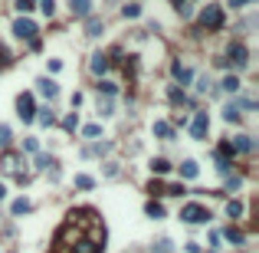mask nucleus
<instances>
[{
	"mask_svg": "<svg viewBox=\"0 0 259 253\" xmlns=\"http://www.w3.org/2000/svg\"><path fill=\"white\" fill-rule=\"evenodd\" d=\"M99 227H102V221H99V214H95V211H89V207H82V211H69L66 224L56 230L53 253H69L79 240L89 237V234H92V230H99Z\"/></svg>",
	"mask_w": 259,
	"mask_h": 253,
	"instance_id": "1",
	"label": "nucleus"
},
{
	"mask_svg": "<svg viewBox=\"0 0 259 253\" xmlns=\"http://www.w3.org/2000/svg\"><path fill=\"white\" fill-rule=\"evenodd\" d=\"M13 33H16V40H26V43H30V49H39V40H36L39 26L33 23L30 16H16V20H13Z\"/></svg>",
	"mask_w": 259,
	"mask_h": 253,
	"instance_id": "2",
	"label": "nucleus"
},
{
	"mask_svg": "<svg viewBox=\"0 0 259 253\" xmlns=\"http://www.w3.org/2000/svg\"><path fill=\"white\" fill-rule=\"evenodd\" d=\"M102 250H105V227H99V230H92L89 237L79 240L69 253H102Z\"/></svg>",
	"mask_w": 259,
	"mask_h": 253,
	"instance_id": "3",
	"label": "nucleus"
},
{
	"mask_svg": "<svg viewBox=\"0 0 259 253\" xmlns=\"http://www.w3.org/2000/svg\"><path fill=\"white\" fill-rule=\"evenodd\" d=\"M200 26H204V30H223V7L207 3V7L200 10Z\"/></svg>",
	"mask_w": 259,
	"mask_h": 253,
	"instance_id": "4",
	"label": "nucleus"
},
{
	"mask_svg": "<svg viewBox=\"0 0 259 253\" xmlns=\"http://www.w3.org/2000/svg\"><path fill=\"white\" fill-rule=\"evenodd\" d=\"M181 221L184 224H207L210 221V211L204 204H184L181 207Z\"/></svg>",
	"mask_w": 259,
	"mask_h": 253,
	"instance_id": "5",
	"label": "nucleus"
},
{
	"mask_svg": "<svg viewBox=\"0 0 259 253\" xmlns=\"http://www.w3.org/2000/svg\"><path fill=\"white\" fill-rule=\"evenodd\" d=\"M0 168H3L7 174H13V178H16L20 184H26V181H30V174H23V171H20V155H16V151H7V155L0 158Z\"/></svg>",
	"mask_w": 259,
	"mask_h": 253,
	"instance_id": "6",
	"label": "nucleus"
},
{
	"mask_svg": "<svg viewBox=\"0 0 259 253\" xmlns=\"http://www.w3.org/2000/svg\"><path fill=\"white\" fill-rule=\"evenodd\" d=\"M16 115H20L23 122H33V119H36V102H33V92L16 95Z\"/></svg>",
	"mask_w": 259,
	"mask_h": 253,
	"instance_id": "7",
	"label": "nucleus"
},
{
	"mask_svg": "<svg viewBox=\"0 0 259 253\" xmlns=\"http://www.w3.org/2000/svg\"><path fill=\"white\" fill-rule=\"evenodd\" d=\"M223 63H233L236 66V69H243V66L246 63H250V53H246V46H243V43H230V49H227V59H223Z\"/></svg>",
	"mask_w": 259,
	"mask_h": 253,
	"instance_id": "8",
	"label": "nucleus"
},
{
	"mask_svg": "<svg viewBox=\"0 0 259 253\" xmlns=\"http://www.w3.org/2000/svg\"><path fill=\"white\" fill-rule=\"evenodd\" d=\"M207 132H210V115L207 112H197L194 122H190V135L194 138H207Z\"/></svg>",
	"mask_w": 259,
	"mask_h": 253,
	"instance_id": "9",
	"label": "nucleus"
},
{
	"mask_svg": "<svg viewBox=\"0 0 259 253\" xmlns=\"http://www.w3.org/2000/svg\"><path fill=\"white\" fill-rule=\"evenodd\" d=\"M89 72H92V76L109 72V59H105V53H92V59H89Z\"/></svg>",
	"mask_w": 259,
	"mask_h": 253,
	"instance_id": "10",
	"label": "nucleus"
},
{
	"mask_svg": "<svg viewBox=\"0 0 259 253\" xmlns=\"http://www.w3.org/2000/svg\"><path fill=\"white\" fill-rule=\"evenodd\" d=\"M230 145H233V151H240V155H250V151H256V142H253L250 135H236Z\"/></svg>",
	"mask_w": 259,
	"mask_h": 253,
	"instance_id": "11",
	"label": "nucleus"
},
{
	"mask_svg": "<svg viewBox=\"0 0 259 253\" xmlns=\"http://www.w3.org/2000/svg\"><path fill=\"white\" fill-rule=\"evenodd\" d=\"M171 76H174L177 82H181V86H187V82L194 79V72H190L187 66H181V59H177V63H171Z\"/></svg>",
	"mask_w": 259,
	"mask_h": 253,
	"instance_id": "12",
	"label": "nucleus"
},
{
	"mask_svg": "<svg viewBox=\"0 0 259 253\" xmlns=\"http://www.w3.org/2000/svg\"><path fill=\"white\" fill-rule=\"evenodd\" d=\"M36 89H39V95H46V99H56V95H59V86H56L53 79H39Z\"/></svg>",
	"mask_w": 259,
	"mask_h": 253,
	"instance_id": "13",
	"label": "nucleus"
},
{
	"mask_svg": "<svg viewBox=\"0 0 259 253\" xmlns=\"http://www.w3.org/2000/svg\"><path fill=\"white\" fill-rule=\"evenodd\" d=\"M220 237H223V240H230V244H233V247H243V244H246L243 230H236V227H227V230H223V234H220Z\"/></svg>",
	"mask_w": 259,
	"mask_h": 253,
	"instance_id": "14",
	"label": "nucleus"
},
{
	"mask_svg": "<svg viewBox=\"0 0 259 253\" xmlns=\"http://www.w3.org/2000/svg\"><path fill=\"white\" fill-rule=\"evenodd\" d=\"M69 7L76 16H89L92 13V0H69Z\"/></svg>",
	"mask_w": 259,
	"mask_h": 253,
	"instance_id": "15",
	"label": "nucleus"
},
{
	"mask_svg": "<svg viewBox=\"0 0 259 253\" xmlns=\"http://www.w3.org/2000/svg\"><path fill=\"white\" fill-rule=\"evenodd\" d=\"M102 33V16H86V36H99Z\"/></svg>",
	"mask_w": 259,
	"mask_h": 253,
	"instance_id": "16",
	"label": "nucleus"
},
{
	"mask_svg": "<svg viewBox=\"0 0 259 253\" xmlns=\"http://www.w3.org/2000/svg\"><path fill=\"white\" fill-rule=\"evenodd\" d=\"M151 132H154L157 138H174V125H171V122H154Z\"/></svg>",
	"mask_w": 259,
	"mask_h": 253,
	"instance_id": "17",
	"label": "nucleus"
},
{
	"mask_svg": "<svg viewBox=\"0 0 259 253\" xmlns=\"http://www.w3.org/2000/svg\"><path fill=\"white\" fill-rule=\"evenodd\" d=\"M10 211H13V217H23V214H30L33 211V204L26 198H16L13 204H10Z\"/></svg>",
	"mask_w": 259,
	"mask_h": 253,
	"instance_id": "18",
	"label": "nucleus"
},
{
	"mask_svg": "<svg viewBox=\"0 0 259 253\" xmlns=\"http://www.w3.org/2000/svg\"><path fill=\"white\" fill-rule=\"evenodd\" d=\"M33 122H39L43 128H49V125H56V115L49 109H36V119H33Z\"/></svg>",
	"mask_w": 259,
	"mask_h": 253,
	"instance_id": "19",
	"label": "nucleus"
},
{
	"mask_svg": "<svg viewBox=\"0 0 259 253\" xmlns=\"http://www.w3.org/2000/svg\"><path fill=\"white\" fill-rule=\"evenodd\" d=\"M167 102H171V105H184V102H187V95H184V89L171 86V89H167Z\"/></svg>",
	"mask_w": 259,
	"mask_h": 253,
	"instance_id": "20",
	"label": "nucleus"
},
{
	"mask_svg": "<svg viewBox=\"0 0 259 253\" xmlns=\"http://www.w3.org/2000/svg\"><path fill=\"white\" fill-rule=\"evenodd\" d=\"M223 119H227V122H240V119H243V112H240V105H236V102L223 105Z\"/></svg>",
	"mask_w": 259,
	"mask_h": 253,
	"instance_id": "21",
	"label": "nucleus"
},
{
	"mask_svg": "<svg viewBox=\"0 0 259 253\" xmlns=\"http://www.w3.org/2000/svg\"><path fill=\"white\" fill-rule=\"evenodd\" d=\"M144 214L154 217V221H161V217H164V207H161V201H148V204H144Z\"/></svg>",
	"mask_w": 259,
	"mask_h": 253,
	"instance_id": "22",
	"label": "nucleus"
},
{
	"mask_svg": "<svg viewBox=\"0 0 259 253\" xmlns=\"http://www.w3.org/2000/svg\"><path fill=\"white\" fill-rule=\"evenodd\" d=\"M118 92V86L112 79H99V95H105V99H112V95Z\"/></svg>",
	"mask_w": 259,
	"mask_h": 253,
	"instance_id": "23",
	"label": "nucleus"
},
{
	"mask_svg": "<svg viewBox=\"0 0 259 253\" xmlns=\"http://www.w3.org/2000/svg\"><path fill=\"white\" fill-rule=\"evenodd\" d=\"M167 171H171V161L167 158H154L151 161V174H167Z\"/></svg>",
	"mask_w": 259,
	"mask_h": 253,
	"instance_id": "24",
	"label": "nucleus"
},
{
	"mask_svg": "<svg viewBox=\"0 0 259 253\" xmlns=\"http://www.w3.org/2000/svg\"><path fill=\"white\" fill-rule=\"evenodd\" d=\"M227 217H230V221L243 217V201H230V204H227Z\"/></svg>",
	"mask_w": 259,
	"mask_h": 253,
	"instance_id": "25",
	"label": "nucleus"
},
{
	"mask_svg": "<svg viewBox=\"0 0 259 253\" xmlns=\"http://www.w3.org/2000/svg\"><path fill=\"white\" fill-rule=\"evenodd\" d=\"M76 188L79 191H92L95 188V178H89V174H76Z\"/></svg>",
	"mask_w": 259,
	"mask_h": 253,
	"instance_id": "26",
	"label": "nucleus"
},
{
	"mask_svg": "<svg viewBox=\"0 0 259 253\" xmlns=\"http://www.w3.org/2000/svg\"><path fill=\"white\" fill-rule=\"evenodd\" d=\"M197 174H200L197 161H184V165H181V178H197Z\"/></svg>",
	"mask_w": 259,
	"mask_h": 253,
	"instance_id": "27",
	"label": "nucleus"
},
{
	"mask_svg": "<svg viewBox=\"0 0 259 253\" xmlns=\"http://www.w3.org/2000/svg\"><path fill=\"white\" fill-rule=\"evenodd\" d=\"M122 16H125V20H134V16H141V7H138V3H125V7H122Z\"/></svg>",
	"mask_w": 259,
	"mask_h": 253,
	"instance_id": "28",
	"label": "nucleus"
},
{
	"mask_svg": "<svg viewBox=\"0 0 259 253\" xmlns=\"http://www.w3.org/2000/svg\"><path fill=\"white\" fill-rule=\"evenodd\" d=\"M63 128H66V132H76V128H79V115H76V112H69V115L63 119Z\"/></svg>",
	"mask_w": 259,
	"mask_h": 253,
	"instance_id": "29",
	"label": "nucleus"
},
{
	"mask_svg": "<svg viewBox=\"0 0 259 253\" xmlns=\"http://www.w3.org/2000/svg\"><path fill=\"white\" fill-rule=\"evenodd\" d=\"M220 89H227V92H240V79H236V76H227V79L220 82Z\"/></svg>",
	"mask_w": 259,
	"mask_h": 253,
	"instance_id": "30",
	"label": "nucleus"
},
{
	"mask_svg": "<svg viewBox=\"0 0 259 253\" xmlns=\"http://www.w3.org/2000/svg\"><path fill=\"white\" fill-rule=\"evenodd\" d=\"M148 191H151V201H154V198H161V194H164V184H161V181H154V178H151Z\"/></svg>",
	"mask_w": 259,
	"mask_h": 253,
	"instance_id": "31",
	"label": "nucleus"
},
{
	"mask_svg": "<svg viewBox=\"0 0 259 253\" xmlns=\"http://www.w3.org/2000/svg\"><path fill=\"white\" fill-rule=\"evenodd\" d=\"M10 63H13V53H10V49L0 43V66H10Z\"/></svg>",
	"mask_w": 259,
	"mask_h": 253,
	"instance_id": "32",
	"label": "nucleus"
},
{
	"mask_svg": "<svg viewBox=\"0 0 259 253\" xmlns=\"http://www.w3.org/2000/svg\"><path fill=\"white\" fill-rule=\"evenodd\" d=\"M240 184H243V174H227V191L240 188Z\"/></svg>",
	"mask_w": 259,
	"mask_h": 253,
	"instance_id": "33",
	"label": "nucleus"
},
{
	"mask_svg": "<svg viewBox=\"0 0 259 253\" xmlns=\"http://www.w3.org/2000/svg\"><path fill=\"white\" fill-rule=\"evenodd\" d=\"M39 10H43L46 16H53L56 13V0H39Z\"/></svg>",
	"mask_w": 259,
	"mask_h": 253,
	"instance_id": "34",
	"label": "nucleus"
},
{
	"mask_svg": "<svg viewBox=\"0 0 259 253\" xmlns=\"http://www.w3.org/2000/svg\"><path fill=\"white\" fill-rule=\"evenodd\" d=\"M174 3V10H177V13L181 16H190V7H187V0H171Z\"/></svg>",
	"mask_w": 259,
	"mask_h": 253,
	"instance_id": "35",
	"label": "nucleus"
},
{
	"mask_svg": "<svg viewBox=\"0 0 259 253\" xmlns=\"http://www.w3.org/2000/svg\"><path fill=\"white\" fill-rule=\"evenodd\" d=\"M99 115H112V99H102V95H99Z\"/></svg>",
	"mask_w": 259,
	"mask_h": 253,
	"instance_id": "36",
	"label": "nucleus"
},
{
	"mask_svg": "<svg viewBox=\"0 0 259 253\" xmlns=\"http://www.w3.org/2000/svg\"><path fill=\"white\" fill-rule=\"evenodd\" d=\"M82 135H86V138H99V135H102V125H86Z\"/></svg>",
	"mask_w": 259,
	"mask_h": 253,
	"instance_id": "37",
	"label": "nucleus"
},
{
	"mask_svg": "<svg viewBox=\"0 0 259 253\" xmlns=\"http://www.w3.org/2000/svg\"><path fill=\"white\" fill-rule=\"evenodd\" d=\"M154 253H171V240H167V237H161V240L154 244Z\"/></svg>",
	"mask_w": 259,
	"mask_h": 253,
	"instance_id": "38",
	"label": "nucleus"
},
{
	"mask_svg": "<svg viewBox=\"0 0 259 253\" xmlns=\"http://www.w3.org/2000/svg\"><path fill=\"white\" fill-rule=\"evenodd\" d=\"M23 151H30V155H36V151H39V142H36V138H26V142H23Z\"/></svg>",
	"mask_w": 259,
	"mask_h": 253,
	"instance_id": "39",
	"label": "nucleus"
},
{
	"mask_svg": "<svg viewBox=\"0 0 259 253\" xmlns=\"http://www.w3.org/2000/svg\"><path fill=\"white\" fill-rule=\"evenodd\" d=\"M0 145H3V148L10 145V125H0Z\"/></svg>",
	"mask_w": 259,
	"mask_h": 253,
	"instance_id": "40",
	"label": "nucleus"
},
{
	"mask_svg": "<svg viewBox=\"0 0 259 253\" xmlns=\"http://www.w3.org/2000/svg\"><path fill=\"white\" fill-rule=\"evenodd\" d=\"M16 10H20V13H30V10H33V0H16Z\"/></svg>",
	"mask_w": 259,
	"mask_h": 253,
	"instance_id": "41",
	"label": "nucleus"
},
{
	"mask_svg": "<svg viewBox=\"0 0 259 253\" xmlns=\"http://www.w3.org/2000/svg\"><path fill=\"white\" fill-rule=\"evenodd\" d=\"M164 194H177V198H181V194H184V184H171V188H164Z\"/></svg>",
	"mask_w": 259,
	"mask_h": 253,
	"instance_id": "42",
	"label": "nucleus"
},
{
	"mask_svg": "<svg viewBox=\"0 0 259 253\" xmlns=\"http://www.w3.org/2000/svg\"><path fill=\"white\" fill-rule=\"evenodd\" d=\"M227 3H230V7H233V10H243L246 3H250V0H227Z\"/></svg>",
	"mask_w": 259,
	"mask_h": 253,
	"instance_id": "43",
	"label": "nucleus"
},
{
	"mask_svg": "<svg viewBox=\"0 0 259 253\" xmlns=\"http://www.w3.org/2000/svg\"><path fill=\"white\" fill-rule=\"evenodd\" d=\"M89 151H92V155H105V151H109V145H92Z\"/></svg>",
	"mask_w": 259,
	"mask_h": 253,
	"instance_id": "44",
	"label": "nucleus"
},
{
	"mask_svg": "<svg viewBox=\"0 0 259 253\" xmlns=\"http://www.w3.org/2000/svg\"><path fill=\"white\" fill-rule=\"evenodd\" d=\"M3 198H7V188H3V184H0V201H3Z\"/></svg>",
	"mask_w": 259,
	"mask_h": 253,
	"instance_id": "45",
	"label": "nucleus"
},
{
	"mask_svg": "<svg viewBox=\"0 0 259 253\" xmlns=\"http://www.w3.org/2000/svg\"><path fill=\"white\" fill-rule=\"evenodd\" d=\"M207 253H217V250H207Z\"/></svg>",
	"mask_w": 259,
	"mask_h": 253,
	"instance_id": "46",
	"label": "nucleus"
}]
</instances>
